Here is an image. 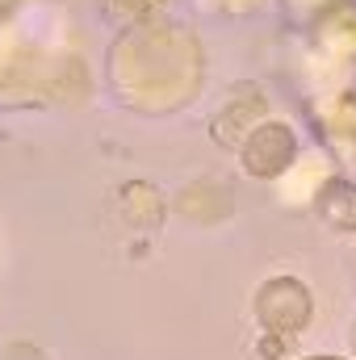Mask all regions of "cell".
<instances>
[{
    "label": "cell",
    "instance_id": "cell-2",
    "mask_svg": "<svg viewBox=\"0 0 356 360\" xmlns=\"http://www.w3.org/2000/svg\"><path fill=\"white\" fill-rule=\"evenodd\" d=\"M289 160H293V134L276 122L260 126L243 147V168L252 176H276V172H285Z\"/></svg>",
    "mask_w": 356,
    "mask_h": 360
},
{
    "label": "cell",
    "instance_id": "cell-4",
    "mask_svg": "<svg viewBox=\"0 0 356 360\" xmlns=\"http://www.w3.org/2000/svg\"><path fill=\"white\" fill-rule=\"evenodd\" d=\"M281 344H285V335H276V331H272V335L265 340V356H268V360L281 356Z\"/></svg>",
    "mask_w": 356,
    "mask_h": 360
},
{
    "label": "cell",
    "instance_id": "cell-1",
    "mask_svg": "<svg viewBox=\"0 0 356 360\" xmlns=\"http://www.w3.org/2000/svg\"><path fill=\"white\" fill-rule=\"evenodd\" d=\"M256 314H260V323L272 327L276 335H289V331H298L310 319V293L293 276H276V281H268L265 289H260Z\"/></svg>",
    "mask_w": 356,
    "mask_h": 360
},
{
    "label": "cell",
    "instance_id": "cell-3",
    "mask_svg": "<svg viewBox=\"0 0 356 360\" xmlns=\"http://www.w3.org/2000/svg\"><path fill=\"white\" fill-rule=\"evenodd\" d=\"M319 214L336 231H356V184L348 180H327L319 193Z\"/></svg>",
    "mask_w": 356,
    "mask_h": 360
}]
</instances>
